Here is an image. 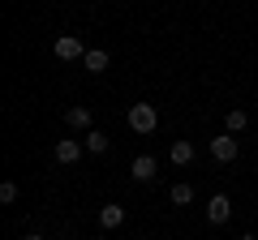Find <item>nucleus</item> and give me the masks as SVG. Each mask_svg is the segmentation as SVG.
<instances>
[{"label":"nucleus","mask_w":258,"mask_h":240,"mask_svg":"<svg viewBox=\"0 0 258 240\" xmlns=\"http://www.w3.org/2000/svg\"><path fill=\"white\" fill-rule=\"evenodd\" d=\"M82 142H74V138H60L56 142V159H60V163H78V159H82Z\"/></svg>","instance_id":"0eeeda50"},{"label":"nucleus","mask_w":258,"mask_h":240,"mask_svg":"<svg viewBox=\"0 0 258 240\" xmlns=\"http://www.w3.org/2000/svg\"><path fill=\"white\" fill-rule=\"evenodd\" d=\"M138 240H151V236H138Z\"/></svg>","instance_id":"f3484780"},{"label":"nucleus","mask_w":258,"mask_h":240,"mask_svg":"<svg viewBox=\"0 0 258 240\" xmlns=\"http://www.w3.org/2000/svg\"><path fill=\"white\" fill-rule=\"evenodd\" d=\"M26 240H43V236H26Z\"/></svg>","instance_id":"dca6fc26"},{"label":"nucleus","mask_w":258,"mask_h":240,"mask_svg":"<svg viewBox=\"0 0 258 240\" xmlns=\"http://www.w3.org/2000/svg\"><path fill=\"white\" fill-rule=\"evenodd\" d=\"M82 146L91 150V155H103V150H108V138H103L99 129H91V133H86V138H82Z\"/></svg>","instance_id":"f8f14e48"},{"label":"nucleus","mask_w":258,"mask_h":240,"mask_svg":"<svg viewBox=\"0 0 258 240\" xmlns=\"http://www.w3.org/2000/svg\"><path fill=\"white\" fill-rule=\"evenodd\" d=\"M155 125H159L155 103H134V107H129V129L134 133H155Z\"/></svg>","instance_id":"f257e3e1"},{"label":"nucleus","mask_w":258,"mask_h":240,"mask_svg":"<svg viewBox=\"0 0 258 240\" xmlns=\"http://www.w3.org/2000/svg\"><path fill=\"white\" fill-rule=\"evenodd\" d=\"M168 197H172L176 206H189V202H194V189H189V185H172V193H168Z\"/></svg>","instance_id":"ddd939ff"},{"label":"nucleus","mask_w":258,"mask_h":240,"mask_svg":"<svg viewBox=\"0 0 258 240\" xmlns=\"http://www.w3.org/2000/svg\"><path fill=\"white\" fill-rule=\"evenodd\" d=\"M237 138H232V133H224V138H211V159L215 163H232V159H237Z\"/></svg>","instance_id":"7ed1b4c3"},{"label":"nucleus","mask_w":258,"mask_h":240,"mask_svg":"<svg viewBox=\"0 0 258 240\" xmlns=\"http://www.w3.org/2000/svg\"><path fill=\"white\" fill-rule=\"evenodd\" d=\"M237 240H258V236H237Z\"/></svg>","instance_id":"2eb2a0df"},{"label":"nucleus","mask_w":258,"mask_h":240,"mask_svg":"<svg viewBox=\"0 0 258 240\" xmlns=\"http://www.w3.org/2000/svg\"><path fill=\"white\" fill-rule=\"evenodd\" d=\"M207 219H211V223H228L232 219V202L224 193H215L211 202H207Z\"/></svg>","instance_id":"20e7f679"},{"label":"nucleus","mask_w":258,"mask_h":240,"mask_svg":"<svg viewBox=\"0 0 258 240\" xmlns=\"http://www.w3.org/2000/svg\"><path fill=\"white\" fill-rule=\"evenodd\" d=\"M52 52H56V60H82L86 47H82V39H78V35H60L52 43Z\"/></svg>","instance_id":"f03ea898"},{"label":"nucleus","mask_w":258,"mask_h":240,"mask_svg":"<svg viewBox=\"0 0 258 240\" xmlns=\"http://www.w3.org/2000/svg\"><path fill=\"white\" fill-rule=\"evenodd\" d=\"M120 223H125V206H116V202H112V206H99V227H103V231H116Z\"/></svg>","instance_id":"423d86ee"},{"label":"nucleus","mask_w":258,"mask_h":240,"mask_svg":"<svg viewBox=\"0 0 258 240\" xmlns=\"http://www.w3.org/2000/svg\"><path fill=\"white\" fill-rule=\"evenodd\" d=\"M108 60H112V56L103 52V47H86V56H82V69H91V73H103V69H108Z\"/></svg>","instance_id":"1a4fd4ad"},{"label":"nucleus","mask_w":258,"mask_h":240,"mask_svg":"<svg viewBox=\"0 0 258 240\" xmlns=\"http://www.w3.org/2000/svg\"><path fill=\"white\" fill-rule=\"evenodd\" d=\"M245 125H249V116L241 107H232L228 116H224V133H232V138H237V133H245Z\"/></svg>","instance_id":"9d476101"},{"label":"nucleus","mask_w":258,"mask_h":240,"mask_svg":"<svg viewBox=\"0 0 258 240\" xmlns=\"http://www.w3.org/2000/svg\"><path fill=\"white\" fill-rule=\"evenodd\" d=\"M168 159H172L176 167H185V163H194V146H189V142H172V150H168Z\"/></svg>","instance_id":"9b49d317"},{"label":"nucleus","mask_w":258,"mask_h":240,"mask_svg":"<svg viewBox=\"0 0 258 240\" xmlns=\"http://www.w3.org/2000/svg\"><path fill=\"white\" fill-rule=\"evenodd\" d=\"M64 125H69V129H78V133H91V129H95L86 107H69V111H64Z\"/></svg>","instance_id":"6e6552de"},{"label":"nucleus","mask_w":258,"mask_h":240,"mask_svg":"<svg viewBox=\"0 0 258 240\" xmlns=\"http://www.w3.org/2000/svg\"><path fill=\"white\" fill-rule=\"evenodd\" d=\"M0 202H5V206L18 202V185H13V180H5V185H0Z\"/></svg>","instance_id":"4468645a"},{"label":"nucleus","mask_w":258,"mask_h":240,"mask_svg":"<svg viewBox=\"0 0 258 240\" xmlns=\"http://www.w3.org/2000/svg\"><path fill=\"white\" fill-rule=\"evenodd\" d=\"M254 219H258V210H254Z\"/></svg>","instance_id":"a211bd4d"},{"label":"nucleus","mask_w":258,"mask_h":240,"mask_svg":"<svg viewBox=\"0 0 258 240\" xmlns=\"http://www.w3.org/2000/svg\"><path fill=\"white\" fill-rule=\"evenodd\" d=\"M155 172H159V163L151 155H138L134 163H129V176H134V180H155Z\"/></svg>","instance_id":"39448f33"}]
</instances>
